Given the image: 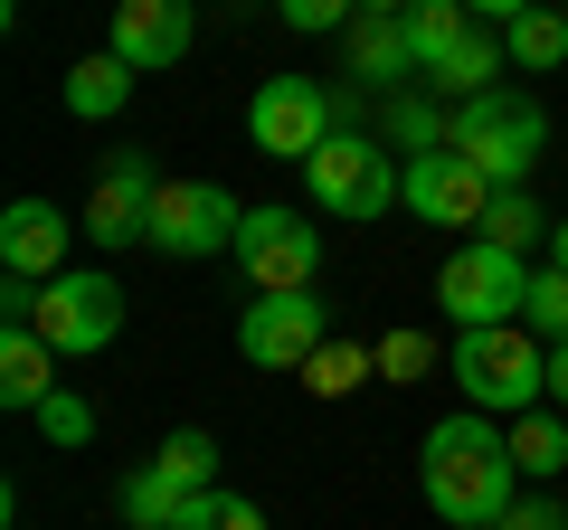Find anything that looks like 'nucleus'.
<instances>
[{"label": "nucleus", "instance_id": "obj_30", "mask_svg": "<svg viewBox=\"0 0 568 530\" xmlns=\"http://www.w3.org/2000/svg\"><path fill=\"white\" fill-rule=\"evenodd\" d=\"M284 29H304V39H323V29H351L361 20V0H275Z\"/></svg>", "mask_w": 568, "mask_h": 530}, {"label": "nucleus", "instance_id": "obj_14", "mask_svg": "<svg viewBox=\"0 0 568 530\" xmlns=\"http://www.w3.org/2000/svg\"><path fill=\"white\" fill-rule=\"evenodd\" d=\"M85 227L67 218L58 200H10L0 208V275H20V285H48V275H67V246H77Z\"/></svg>", "mask_w": 568, "mask_h": 530}, {"label": "nucleus", "instance_id": "obj_13", "mask_svg": "<svg viewBox=\"0 0 568 530\" xmlns=\"http://www.w3.org/2000/svg\"><path fill=\"white\" fill-rule=\"evenodd\" d=\"M190 39H200V0H114V58L133 67V77H152V67H181Z\"/></svg>", "mask_w": 568, "mask_h": 530}, {"label": "nucleus", "instance_id": "obj_17", "mask_svg": "<svg viewBox=\"0 0 568 530\" xmlns=\"http://www.w3.org/2000/svg\"><path fill=\"white\" fill-rule=\"evenodd\" d=\"M503 58H511V48H503V29H465V39H455L446 58L426 67L417 85H436V95H455V104H474V95H493V77H503Z\"/></svg>", "mask_w": 568, "mask_h": 530}, {"label": "nucleus", "instance_id": "obj_9", "mask_svg": "<svg viewBox=\"0 0 568 530\" xmlns=\"http://www.w3.org/2000/svg\"><path fill=\"white\" fill-rule=\"evenodd\" d=\"M237 227H246V208L219 181H162V200H152V246L181 256V265L237 256Z\"/></svg>", "mask_w": 568, "mask_h": 530}, {"label": "nucleus", "instance_id": "obj_8", "mask_svg": "<svg viewBox=\"0 0 568 530\" xmlns=\"http://www.w3.org/2000/svg\"><path fill=\"white\" fill-rule=\"evenodd\" d=\"M332 342V304L323 294H256V304L237 313V350L246 369H275V379H304V360Z\"/></svg>", "mask_w": 568, "mask_h": 530}, {"label": "nucleus", "instance_id": "obj_6", "mask_svg": "<svg viewBox=\"0 0 568 530\" xmlns=\"http://www.w3.org/2000/svg\"><path fill=\"white\" fill-rule=\"evenodd\" d=\"M521 304H530V256H511V246H493V237H465L436 265V313H446L455 332L521 323Z\"/></svg>", "mask_w": 568, "mask_h": 530}, {"label": "nucleus", "instance_id": "obj_25", "mask_svg": "<svg viewBox=\"0 0 568 530\" xmlns=\"http://www.w3.org/2000/svg\"><path fill=\"white\" fill-rule=\"evenodd\" d=\"M152 465H162L181 492H209V483H219V436H209V427H171Z\"/></svg>", "mask_w": 568, "mask_h": 530}, {"label": "nucleus", "instance_id": "obj_15", "mask_svg": "<svg viewBox=\"0 0 568 530\" xmlns=\"http://www.w3.org/2000/svg\"><path fill=\"white\" fill-rule=\"evenodd\" d=\"M58 388H67V379H58V350H48L29 323H0V408L39 417Z\"/></svg>", "mask_w": 568, "mask_h": 530}, {"label": "nucleus", "instance_id": "obj_21", "mask_svg": "<svg viewBox=\"0 0 568 530\" xmlns=\"http://www.w3.org/2000/svg\"><path fill=\"white\" fill-rule=\"evenodd\" d=\"M114 502H123V521H133V530H181V502H190V492L171 483L162 465H133Z\"/></svg>", "mask_w": 568, "mask_h": 530}, {"label": "nucleus", "instance_id": "obj_28", "mask_svg": "<svg viewBox=\"0 0 568 530\" xmlns=\"http://www.w3.org/2000/svg\"><path fill=\"white\" fill-rule=\"evenodd\" d=\"M181 530H265V511L246 502V492L209 483V492H190V502H181Z\"/></svg>", "mask_w": 568, "mask_h": 530}, {"label": "nucleus", "instance_id": "obj_29", "mask_svg": "<svg viewBox=\"0 0 568 530\" xmlns=\"http://www.w3.org/2000/svg\"><path fill=\"white\" fill-rule=\"evenodd\" d=\"M39 436H48V446H85V436H95V408H85L77 388H58V398L39 408Z\"/></svg>", "mask_w": 568, "mask_h": 530}, {"label": "nucleus", "instance_id": "obj_5", "mask_svg": "<svg viewBox=\"0 0 568 530\" xmlns=\"http://www.w3.org/2000/svg\"><path fill=\"white\" fill-rule=\"evenodd\" d=\"M304 190H313V208H323V218L369 227L388 200H398V152H388L379 133H361V123H342V133L304 162Z\"/></svg>", "mask_w": 568, "mask_h": 530}, {"label": "nucleus", "instance_id": "obj_27", "mask_svg": "<svg viewBox=\"0 0 568 530\" xmlns=\"http://www.w3.org/2000/svg\"><path fill=\"white\" fill-rule=\"evenodd\" d=\"M446 123L455 114H436L426 95H398V104H388V143H398L407 162H417V152H446Z\"/></svg>", "mask_w": 568, "mask_h": 530}, {"label": "nucleus", "instance_id": "obj_22", "mask_svg": "<svg viewBox=\"0 0 568 530\" xmlns=\"http://www.w3.org/2000/svg\"><path fill=\"white\" fill-rule=\"evenodd\" d=\"M503 48H511V67H530V77H540V67H568V10H521V20L503 29Z\"/></svg>", "mask_w": 568, "mask_h": 530}, {"label": "nucleus", "instance_id": "obj_20", "mask_svg": "<svg viewBox=\"0 0 568 530\" xmlns=\"http://www.w3.org/2000/svg\"><path fill=\"white\" fill-rule=\"evenodd\" d=\"M511 465H521L530 483L568 473V417H559V408H530V417H511Z\"/></svg>", "mask_w": 568, "mask_h": 530}, {"label": "nucleus", "instance_id": "obj_19", "mask_svg": "<svg viewBox=\"0 0 568 530\" xmlns=\"http://www.w3.org/2000/svg\"><path fill=\"white\" fill-rule=\"evenodd\" d=\"M398 29H407V48H417V77H426V67L446 58V48L465 39V29H484V20H474L465 0H407V10H398Z\"/></svg>", "mask_w": 568, "mask_h": 530}, {"label": "nucleus", "instance_id": "obj_23", "mask_svg": "<svg viewBox=\"0 0 568 530\" xmlns=\"http://www.w3.org/2000/svg\"><path fill=\"white\" fill-rule=\"evenodd\" d=\"M549 227H559V218H540V200H530V190H493V208H484V227H474V237H493V246H511V256H530Z\"/></svg>", "mask_w": 568, "mask_h": 530}, {"label": "nucleus", "instance_id": "obj_11", "mask_svg": "<svg viewBox=\"0 0 568 530\" xmlns=\"http://www.w3.org/2000/svg\"><path fill=\"white\" fill-rule=\"evenodd\" d=\"M152 200H162V171H152V152H104L95 162V190H85V208H77V227L95 246H133V237H152Z\"/></svg>", "mask_w": 568, "mask_h": 530}, {"label": "nucleus", "instance_id": "obj_33", "mask_svg": "<svg viewBox=\"0 0 568 530\" xmlns=\"http://www.w3.org/2000/svg\"><path fill=\"white\" fill-rule=\"evenodd\" d=\"M465 10H474V20H484V29H511V20H521V10H540V0H465Z\"/></svg>", "mask_w": 568, "mask_h": 530}, {"label": "nucleus", "instance_id": "obj_2", "mask_svg": "<svg viewBox=\"0 0 568 530\" xmlns=\"http://www.w3.org/2000/svg\"><path fill=\"white\" fill-rule=\"evenodd\" d=\"M446 143L465 152L493 190H530V171H540V152H549V104L521 95V85H493V95L455 104Z\"/></svg>", "mask_w": 568, "mask_h": 530}, {"label": "nucleus", "instance_id": "obj_35", "mask_svg": "<svg viewBox=\"0 0 568 530\" xmlns=\"http://www.w3.org/2000/svg\"><path fill=\"white\" fill-rule=\"evenodd\" d=\"M398 10H407V0H361V20H398Z\"/></svg>", "mask_w": 568, "mask_h": 530}, {"label": "nucleus", "instance_id": "obj_1", "mask_svg": "<svg viewBox=\"0 0 568 530\" xmlns=\"http://www.w3.org/2000/svg\"><path fill=\"white\" fill-rule=\"evenodd\" d=\"M511 427H493L484 408H465V417H436L426 427V446H417V483H426V502H436V521L446 530H493L521 492H511Z\"/></svg>", "mask_w": 568, "mask_h": 530}, {"label": "nucleus", "instance_id": "obj_34", "mask_svg": "<svg viewBox=\"0 0 568 530\" xmlns=\"http://www.w3.org/2000/svg\"><path fill=\"white\" fill-rule=\"evenodd\" d=\"M549 408H559V417H568V342H559V350H549Z\"/></svg>", "mask_w": 568, "mask_h": 530}, {"label": "nucleus", "instance_id": "obj_36", "mask_svg": "<svg viewBox=\"0 0 568 530\" xmlns=\"http://www.w3.org/2000/svg\"><path fill=\"white\" fill-rule=\"evenodd\" d=\"M549 265H568V218H559V227H549Z\"/></svg>", "mask_w": 568, "mask_h": 530}, {"label": "nucleus", "instance_id": "obj_18", "mask_svg": "<svg viewBox=\"0 0 568 530\" xmlns=\"http://www.w3.org/2000/svg\"><path fill=\"white\" fill-rule=\"evenodd\" d=\"M58 95H67V114H77V123H114L123 104H133V67H123L114 48H95V58H77V67H67V85H58Z\"/></svg>", "mask_w": 568, "mask_h": 530}, {"label": "nucleus", "instance_id": "obj_7", "mask_svg": "<svg viewBox=\"0 0 568 530\" xmlns=\"http://www.w3.org/2000/svg\"><path fill=\"white\" fill-rule=\"evenodd\" d=\"M342 114H351V95H332L323 77H265L256 104H246V143L265 162H313L342 133Z\"/></svg>", "mask_w": 568, "mask_h": 530}, {"label": "nucleus", "instance_id": "obj_4", "mask_svg": "<svg viewBox=\"0 0 568 530\" xmlns=\"http://www.w3.org/2000/svg\"><path fill=\"white\" fill-rule=\"evenodd\" d=\"M123 285L104 275V265H67V275H48L39 294H29V332H39L58 360H95V350L123 342Z\"/></svg>", "mask_w": 568, "mask_h": 530}, {"label": "nucleus", "instance_id": "obj_31", "mask_svg": "<svg viewBox=\"0 0 568 530\" xmlns=\"http://www.w3.org/2000/svg\"><path fill=\"white\" fill-rule=\"evenodd\" d=\"M426 360H436L426 332H388V342H379V379H426Z\"/></svg>", "mask_w": 568, "mask_h": 530}, {"label": "nucleus", "instance_id": "obj_24", "mask_svg": "<svg viewBox=\"0 0 568 530\" xmlns=\"http://www.w3.org/2000/svg\"><path fill=\"white\" fill-rule=\"evenodd\" d=\"M379 379V350H361V342H323L304 360V388L313 398H351V388H369Z\"/></svg>", "mask_w": 568, "mask_h": 530}, {"label": "nucleus", "instance_id": "obj_3", "mask_svg": "<svg viewBox=\"0 0 568 530\" xmlns=\"http://www.w3.org/2000/svg\"><path fill=\"white\" fill-rule=\"evenodd\" d=\"M455 388H465V408H484V417H530L549 398V342L530 323L455 332Z\"/></svg>", "mask_w": 568, "mask_h": 530}, {"label": "nucleus", "instance_id": "obj_12", "mask_svg": "<svg viewBox=\"0 0 568 530\" xmlns=\"http://www.w3.org/2000/svg\"><path fill=\"white\" fill-rule=\"evenodd\" d=\"M398 200L417 208L426 227H484V208H493V181H484V171H474L465 152L446 143V152H417V162L398 171Z\"/></svg>", "mask_w": 568, "mask_h": 530}, {"label": "nucleus", "instance_id": "obj_26", "mask_svg": "<svg viewBox=\"0 0 568 530\" xmlns=\"http://www.w3.org/2000/svg\"><path fill=\"white\" fill-rule=\"evenodd\" d=\"M521 323L540 332L549 350L568 342V265H530V304H521Z\"/></svg>", "mask_w": 568, "mask_h": 530}, {"label": "nucleus", "instance_id": "obj_10", "mask_svg": "<svg viewBox=\"0 0 568 530\" xmlns=\"http://www.w3.org/2000/svg\"><path fill=\"white\" fill-rule=\"evenodd\" d=\"M237 265H246L256 294H304L313 275H323V227H313L304 208H246Z\"/></svg>", "mask_w": 568, "mask_h": 530}, {"label": "nucleus", "instance_id": "obj_16", "mask_svg": "<svg viewBox=\"0 0 568 530\" xmlns=\"http://www.w3.org/2000/svg\"><path fill=\"white\" fill-rule=\"evenodd\" d=\"M342 48H351V77H361L369 95H398V85H417V48H407L398 20H351Z\"/></svg>", "mask_w": 568, "mask_h": 530}, {"label": "nucleus", "instance_id": "obj_32", "mask_svg": "<svg viewBox=\"0 0 568 530\" xmlns=\"http://www.w3.org/2000/svg\"><path fill=\"white\" fill-rule=\"evenodd\" d=\"M493 530H568V511L549 502V492H521V502H511V511H503Z\"/></svg>", "mask_w": 568, "mask_h": 530}]
</instances>
